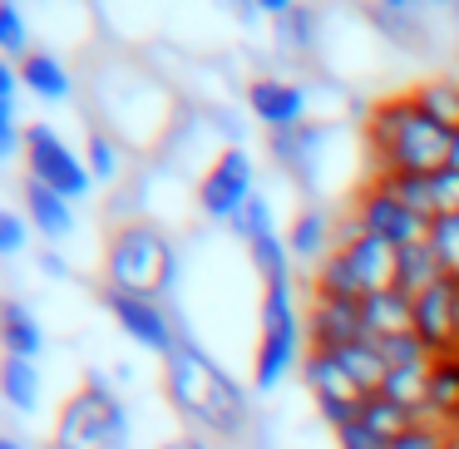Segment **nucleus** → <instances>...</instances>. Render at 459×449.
Masks as SVG:
<instances>
[{"label": "nucleus", "instance_id": "f257e3e1", "mask_svg": "<svg viewBox=\"0 0 459 449\" xmlns=\"http://www.w3.org/2000/svg\"><path fill=\"white\" fill-rule=\"evenodd\" d=\"M163 400L183 419V429L212 445H242L252 435V395L228 376L208 346L183 336V346L163 360Z\"/></svg>", "mask_w": 459, "mask_h": 449}, {"label": "nucleus", "instance_id": "6ab92c4d", "mask_svg": "<svg viewBox=\"0 0 459 449\" xmlns=\"http://www.w3.org/2000/svg\"><path fill=\"white\" fill-rule=\"evenodd\" d=\"M21 84L35 104H70L74 90H80V80H74V70L65 65V55L50 50V45H40V50L21 65Z\"/></svg>", "mask_w": 459, "mask_h": 449}, {"label": "nucleus", "instance_id": "aec40b11", "mask_svg": "<svg viewBox=\"0 0 459 449\" xmlns=\"http://www.w3.org/2000/svg\"><path fill=\"white\" fill-rule=\"evenodd\" d=\"M360 316H366V336L370 341H395L415 331V297H405L400 287L390 291H370L360 301Z\"/></svg>", "mask_w": 459, "mask_h": 449}, {"label": "nucleus", "instance_id": "c756f323", "mask_svg": "<svg viewBox=\"0 0 459 449\" xmlns=\"http://www.w3.org/2000/svg\"><path fill=\"white\" fill-rule=\"evenodd\" d=\"M360 419H366V425L376 429V435L385 439V445H395V439H405L410 429L420 425V419L410 415L405 405H395V400H385V395H370L366 405H360Z\"/></svg>", "mask_w": 459, "mask_h": 449}, {"label": "nucleus", "instance_id": "9b49d317", "mask_svg": "<svg viewBox=\"0 0 459 449\" xmlns=\"http://www.w3.org/2000/svg\"><path fill=\"white\" fill-rule=\"evenodd\" d=\"M242 109L252 114V124L267 134H291L301 129V124H311V109H316V99H311V80H291V74H252L247 90H242Z\"/></svg>", "mask_w": 459, "mask_h": 449}, {"label": "nucleus", "instance_id": "473e14b6", "mask_svg": "<svg viewBox=\"0 0 459 449\" xmlns=\"http://www.w3.org/2000/svg\"><path fill=\"white\" fill-rule=\"evenodd\" d=\"M30 218H25L21 208H5L0 212V257H21L25 247H30Z\"/></svg>", "mask_w": 459, "mask_h": 449}, {"label": "nucleus", "instance_id": "2eb2a0df", "mask_svg": "<svg viewBox=\"0 0 459 449\" xmlns=\"http://www.w3.org/2000/svg\"><path fill=\"white\" fill-rule=\"evenodd\" d=\"M287 247H291V262H297V267L316 272L321 262L341 247V218L326 203H307L287 228Z\"/></svg>", "mask_w": 459, "mask_h": 449}, {"label": "nucleus", "instance_id": "a19ab883", "mask_svg": "<svg viewBox=\"0 0 459 449\" xmlns=\"http://www.w3.org/2000/svg\"><path fill=\"white\" fill-rule=\"evenodd\" d=\"M390 449H395V445H390Z\"/></svg>", "mask_w": 459, "mask_h": 449}, {"label": "nucleus", "instance_id": "4468645a", "mask_svg": "<svg viewBox=\"0 0 459 449\" xmlns=\"http://www.w3.org/2000/svg\"><path fill=\"white\" fill-rule=\"evenodd\" d=\"M336 252L351 262V272L360 277L366 297H370V291H390V287H395L400 252L390 247V242H380V237H370V232H360L351 218H341V247H336Z\"/></svg>", "mask_w": 459, "mask_h": 449}, {"label": "nucleus", "instance_id": "c85d7f7f", "mask_svg": "<svg viewBox=\"0 0 459 449\" xmlns=\"http://www.w3.org/2000/svg\"><path fill=\"white\" fill-rule=\"evenodd\" d=\"M35 50H40V45H35V35H30L25 11L15 0H0V55H5V65H25Z\"/></svg>", "mask_w": 459, "mask_h": 449}, {"label": "nucleus", "instance_id": "58836bf2", "mask_svg": "<svg viewBox=\"0 0 459 449\" xmlns=\"http://www.w3.org/2000/svg\"><path fill=\"white\" fill-rule=\"evenodd\" d=\"M449 168L459 173V134H455V139H449Z\"/></svg>", "mask_w": 459, "mask_h": 449}, {"label": "nucleus", "instance_id": "6e6552de", "mask_svg": "<svg viewBox=\"0 0 459 449\" xmlns=\"http://www.w3.org/2000/svg\"><path fill=\"white\" fill-rule=\"evenodd\" d=\"M252 193H257V159H252L247 149H222L218 163L198 178L193 212H198L203 222H212V228L228 232L232 218L252 203Z\"/></svg>", "mask_w": 459, "mask_h": 449}, {"label": "nucleus", "instance_id": "7c9ffc66", "mask_svg": "<svg viewBox=\"0 0 459 449\" xmlns=\"http://www.w3.org/2000/svg\"><path fill=\"white\" fill-rule=\"evenodd\" d=\"M272 232H277V208H272V198L257 188V193H252V203H247V208H242L238 218H232L228 237L247 247V242H257V237H272Z\"/></svg>", "mask_w": 459, "mask_h": 449}, {"label": "nucleus", "instance_id": "f704fd0d", "mask_svg": "<svg viewBox=\"0 0 459 449\" xmlns=\"http://www.w3.org/2000/svg\"><path fill=\"white\" fill-rule=\"evenodd\" d=\"M331 439H336V449H390L385 439H380L376 429L366 425V419H356V425L336 429V435H331Z\"/></svg>", "mask_w": 459, "mask_h": 449}, {"label": "nucleus", "instance_id": "4c0bfd02", "mask_svg": "<svg viewBox=\"0 0 459 449\" xmlns=\"http://www.w3.org/2000/svg\"><path fill=\"white\" fill-rule=\"evenodd\" d=\"M0 449H30L21 435H0Z\"/></svg>", "mask_w": 459, "mask_h": 449}, {"label": "nucleus", "instance_id": "72a5a7b5", "mask_svg": "<svg viewBox=\"0 0 459 449\" xmlns=\"http://www.w3.org/2000/svg\"><path fill=\"white\" fill-rule=\"evenodd\" d=\"M429 247L439 252V262H445L449 277H459V212L455 218H439L435 228H429Z\"/></svg>", "mask_w": 459, "mask_h": 449}, {"label": "nucleus", "instance_id": "a211bd4d", "mask_svg": "<svg viewBox=\"0 0 459 449\" xmlns=\"http://www.w3.org/2000/svg\"><path fill=\"white\" fill-rule=\"evenodd\" d=\"M267 40H272V55H277V60H321L326 15L311 11V5H291L281 21H272Z\"/></svg>", "mask_w": 459, "mask_h": 449}, {"label": "nucleus", "instance_id": "2f4dec72", "mask_svg": "<svg viewBox=\"0 0 459 449\" xmlns=\"http://www.w3.org/2000/svg\"><path fill=\"white\" fill-rule=\"evenodd\" d=\"M380 350H385L390 370H429V366H439V356L415 336V331H410V336H395V341H380Z\"/></svg>", "mask_w": 459, "mask_h": 449}, {"label": "nucleus", "instance_id": "f8f14e48", "mask_svg": "<svg viewBox=\"0 0 459 449\" xmlns=\"http://www.w3.org/2000/svg\"><path fill=\"white\" fill-rule=\"evenodd\" d=\"M301 380H307V390H311V405H316V415H321V425L336 435V429H346V425H356L360 419V405H366V390L356 385V380L341 370V360L331 356V350H311L307 356V366H301Z\"/></svg>", "mask_w": 459, "mask_h": 449}, {"label": "nucleus", "instance_id": "0eeeda50", "mask_svg": "<svg viewBox=\"0 0 459 449\" xmlns=\"http://www.w3.org/2000/svg\"><path fill=\"white\" fill-rule=\"evenodd\" d=\"M25 178L45 183V188L60 193V198L74 203V208H80L84 198H94V188H100L94 173H90V163H84V153L45 119L30 124V134H25Z\"/></svg>", "mask_w": 459, "mask_h": 449}, {"label": "nucleus", "instance_id": "393cba45", "mask_svg": "<svg viewBox=\"0 0 459 449\" xmlns=\"http://www.w3.org/2000/svg\"><path fill=\"white\" fill-rule=\"evenodd\" d=\"M331 356L341 360V370H346L366 395H380V385H385V376H390V360H385V350H380V341H370V336L351 341V346L331 350Z\"/></svg>", "mask_w": 459, "mask_h": 449}, {"label": "nucleus", "instance_id": "f3484780", "mask_svg": "<svg viewBox=\"0 0 459 449\" xmlns=\"http://www.w3.org/2000/svg\"><path fill=\"white\" fill-rule=\"evenodd\" d=\"M21 212L30 218V228L45 237V247H65V242L80 232V208L65 203L60 193H50L45 183H35V178L21 183Z\"/></svg>", "mask_w": 459, "mask_h": 449}, {"label": "nucleus", "instance_id": "ddd939ff", "mask_svg": "<svg viewBox=\"0 0 459 449\" xmlns=\"http://www.w3.org/2000/svg\"><path fill=\"white\" fill-rule=\"evenodd\" d=\"M415 336L439 360H459V277H445L415 297Z\"/></svg>", "mask_w": 459, "mask_h": 449}, {"label": "nucleus", "instance_id": "a878e982", "mask_svg": "<svg viewBox=\"0 0 459 449\" xmlns=\"http://www.w3.org/2000/svg\"><path fill=\"white\" fill-rule=\"evenodd\" d=\"M445 262H439V252L429 247V242H415V247L400 252V272H395V287L405 291V297H420V291H429L435 281H445Z\"/></svg>", "mask_w": 459, "mask_h": 449}, {"label": "nucleus", "instance_id": "ea45409f", "mask_svg": "<svg viewBox=\"0 0 459 449\" xmlns=\"http://www.w3.org/2000/svg\"><path fill=\"white\" fill-rule=\"evenodd\" d=\"M455 21H459V11H455Z\"/></svg>", "mask_w": 459, "mask_h": 449}, {"label": "nucleus", "instance_id": "4be33fe9", "mask_svg": "<svg viewBox=\"0 0 459 449\" xmlns=\"http://www.w3.org/2000/svg\"><path fill=\"white\" fill-rule=\"evenodd\" d=\"M410 99L420 104V114L439 124V129L459 134V70H435L425 80L410 84Z\"/></svg>", "mask_w": 459, "mask_h": 449}, {"label": "nucleus", "instance_id": "cd10ccee", "mask_svg": "<svg viewBox=\"0 0 459 449\" xmlns=\"http://www.w3.org/2000/svg\"><path fill=\"white\" fill-rule=\"evenodd\" d=\"M84 163H90L94 183H119L124 168H129V149H124L114 134L90 129V139H84Z\"/></svg>", "mask_w": 459, "mask_h": 449}, {"label": "nucleus", "instance_id": "1a4fd4ad", "mask_svg": "<svg viewBox=\"0 0 459 449\" xmlns=\"http://www.w3.org/2000/svg\"><path fill=\"white\" fill-rule=\"evenodd\" d=\"M346 218L356 222L360 232H370V237L390 242L395 252L415 247V242H429V222L420 218L415 208H405V203H400L380 178H370L366 188L351 193V198H346Z\"/></svg>", "mask_w": 459, "mask_h": 449}, {"label": "nucleus", "instance_id": "423d86ee", "mask_svg": "<svg viewBox=\"0 0 459 449\" xmlns=\"http://www.w3.org/2000/svg\"><path fill=\"white\" fill-rule=\"evenodd\" d=\"M50 449H134V415L124 390L90 370L84 385L55 415Z\"/></svg>", "mask_w": 459, "mask_h": 449}, {"label": "nucleus", "instance_id": "e433bc0d", "mask_svg": "<svg viewBox=\"0 0 459 449\" xmlns=\"http://www.w3.org/2000/svg\"><path fill=\"white\" fill-rule=\"evenodd\" d=\"M159 449H218L212 439H203V435H193V429H183V435H169Z\"/></svg>", "mask_w": 459, "mask_h": 449}, {"label": "nucleus", "instance_id": "5701e85b", "mask_svg": "<svg viewBox=\"0 0 459 449\" xmlns=\"http://www.w3.org/2000/svg\"><path fill=\"white\" fill-rule=\"evenodd\" d=\"M0 400H5L15 415H40V405H45V370H40V360L5 356V366H0Z\"/></svg>", "mask_w": 459, "mask_h": 449}, {"label": "nucleus", "instance_id": "c9c22d12", "mask_svg": "<svg viewBox=\"0 0 459 449\" xmlns=\"http://www.w3.org/2000/svg\"><path fill=\"white\" fill-rule=\"evenodd\" d=\"M35 272H40L45 281H70V277H74L70 257H65L60 247H40V257H35Z\"/></svg>", "mask_w": 459, "mask_h": 449}, {"label": "nucleus", "instance_id": "412c9836", "mask_svg": "<svg viewBox=\"0 0 459 449\" xmlns=\"http://www.w3.org/2000/svg\"><path fill=\"white\" fill-rule=\"evenodd\" d=\"M0 346H5V356H15V360H40L45 346H50L45 321L35 316L21 297H11L5 311H0Z\"/></svg>", "mask_w": 459, "mask_h": 449}, {"label": "nucleus", "instance_id": "7ed1b4c3", "mask_svg": "<svg viewBox=\"0 0 459 449\" xmlns=\"http://www.w3.org/2000/svg\"><path fill=\"white\" fill-rule=\"evenodd\" d=\"M449 139L455 134L439 129L410 90H395L376 99L360 119V143L370 159V178H410V173H439L449 168Z\"/></svg>", "mask_w": 459, "mask_h": 449}, {"label": "nucleus", "instance_id": "b1692460", "mask_svg": "<svg viewBox=\"0 0 459 449\" xmlns=\"http://www.w3.org/2000/svg\"><path fill=\"white\" fill-rule=\"evenodd\" d=\"M247 267L262 287H297V262H291V247H287V232H272V237H257L247 242Z\"/></svg>", "mask_w": 459, "mask_h": 449}, {"label": "nucleus", "instance_id": "20e7f679", "mask_svg": "<svg viewBox=\"0 0 459 449\" xmlns=\"http://www.w3.org/2000/svg\"><path fill=\"white\" fill-rule=\"evenodd\" d=\"M104 291H124V297H153V301H173L183 281V262H178V242L169 228L159 222H124L109 232L104 242Z\"/></svg>", "mask_w": 459, "mask_h": 449}, {"label": "nucleus", "instance_id": "bb28decb", "mask_svg": "<svg viewBox=\"0 0 459 449\" xmlns=\"http://www.w3.org/2000/svg\"><path fill=\"white\" fill-rule=\"evenodd\" d=\"M311 297H331V301H366V287L351 272V262L341 252H331L316 272H311Z\"/></svg>", "mask_w": 459, "mask_h": 449}, {"label": "nucleus", "instance_id": "f03ea898", "mask_svg": "<svg viewBox=\"0 0 459 449\" xmlns=\"http://www.w3.org/2000/svg\"><path fill=\"white\" fill-rule=\"evenodd\" d=\"M94 129L114 134L129 153H159L183 114V99L134 55H109V74H94L90 90Z\"/></svg>", "mask_w": 459, "mask_h": 449}, {"label": "nucleus", "instance_id": "dca6fc26", "mask_svg": "<svg viewBox=\"0 0 459 449\" xmlns=\"http://www.w3.org/2000/svg\"><path fill=\"white\" fill-rule=\"evenodd\" d=\"M307 341H311V350H341V346H351V341H366L360 301L311 297L307 301Z\"/></svg>", "mask_w": 459, "mask_h": 449}, {"label": "nucleus", "instance_id": "9d476101", "mask_svg": "<svg viewBox=\"0 0 459 449\" xmlns=\"http://www.w3.org/2000/svg\"><path fill=\"white\" fill-rule=\"evenodd\" d=\"M104 311L109 321L134 341L139 350L169 360L183 346V316L173 301H153V297H124V291H104Z\"/></svg>", "mask_w": 459, "mask_h": 449}, {"label": "nucleus", "instance_id": "39448f33", "mask_svg": "<svg viewBox=\"0 0 459 449\" xmlns=\"http://www.w3.org/2000/svg\"><path fill=\"white\" fill-rule=\"evenodd\" d=\"M307 311L297 287H262L257 297V346H252V395H277L291 370L307 366Z\"/></svg>", "mask_w": 459, "mask_h": 449}]
</instances>
